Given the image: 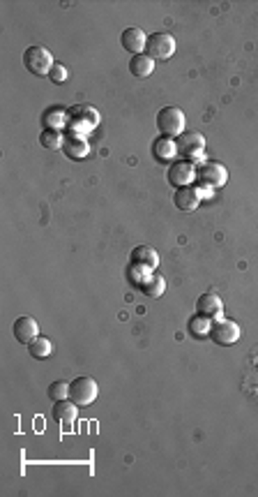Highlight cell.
Returning <instances> with one entry per match:
<instances>
[{
    "label": "cell",
    "instance_id": "21",
    "mask_svg": "<svg viewBox=\"0 0 258 497\" xmlns=\"http://www.w3.org/2000/svg\"><path fill=\"white\" fill-rule=\"evenodd\" d=\"M39 143L44 146L46 150H62V143H65V134H62V130H42L39 134Z\"/></svg>",
    "mask_w": 258,
    "mask_h": 497
},
{
    "label": "cell",
    "instance_id": "19",
    "mask_svg": "<svg viewBox=\"0 0 258 497\" xmlns=\"http://www.w3.org/2000/svg\"><path fill=\"white\" fill-rule=\"evenodd\" d=\"M187 331H190V335L194 340H205V338H210V331H212V320L205 315H194L190 324H187Z\"/></svg>",
    "mask_w": 258,
    "mask_h": 497
},
{
    "label": "cell",
    "instance_id": "24",
    "mask_svg": "<svg viewBox=\"0 0 258 497\" xmlns=\"http://www.w3.org/2000/svg\"><path fill=\"white\" fill-rule=\"evenodd\" d=\"M150 278H152V271H150V268L138 266V264H129V266H127V280H129L134 287L141 289Z\"/></svg>",
    "mask_w": 258,
    "mask_h": 497
},
{
    "label": "cell",
    "instance_id": "7",
    "mask_svg": "<svg viewBox=\"0 0 258 497\" xmlns=\"http://www.w3.org/2000/svg\"><path fill=\"white\" fill-rule=\"evenodd\" d=\"M97 396H100V386L95 379L90 377H76L74 382H69V400L76 403L79 407L93 405Z\"/></svg>",
    "mask_w": 258,
    "mask_h": 497
},
{
    "label": "cell",
    "instance_id": "20",
    "mask_svg": "<svg viewBox=\"0 0 258 497\" xmlns=\"http://www.w3.org/2000/svg\"><path fill=\"white\" fill-rule=\"evenodd\" d=\"M152 70H155V60H152L148 53H138V56H131L129 60V72L138 79L150 77Z\"/></svg>",
    "mask_w": 258,
    "mask_h": 497
},
{
    "label": "cell",
    "instance_id": "23",
    "mask_svg": "<svg viewBox=\"0 0 258 497\" xmlns=\"http://www.w3.org/2000/svg\"><path fill=\"white\" fill-rule=\"evenodd\" d=\"M141 292L148 296V299H159V296H164L166 292V280L159 273H152V278L141 287Z\"/></svg>",
    "mask_w": 258,
    "mask_h": 497
},
{
    "label": "cell",
    "instance_id": "22",
    "mask_svg": "<svg viewBox=\"0 0 258 497\" xmlns=\"http://www.w3.org/2000/svg\"><path fill=\"white\" fill-rule=\"evenodd\" d=\"M51 351H53V342L44 335H37L30 345H28V354L33 358H46V356H51Z\"/></svg>",
    "mask_w": 258,
    "mask_h": 497
},
{
    "label": "cell",
    "instance_id": "12",
    "mask_svg": "<svg viewBox=\"0 0 258 497\" xmlns=\"http://www.w3.org/2000/svg\"><path fill=\"white\" fill-rule=\"evenodd\" d=\"M196 313L210 317V320H219V317L224 315V301H221V296L217 292H205L199 296Z\"/></svg>",
    "mask_w": 258,
    "mask_h": 497
},
{
    "label": "cell",
    "instance_id": "8",
    "mask_svg": "<svg viewBox=\"0 0 258 497\" xmlns=\"http://www.w3.org/2000/svg\"><path fill=\"white\" fill-rule=\"evenodd\" d=\"M176 37L171 33H152L148 37V46H145V53L152 60H169L173 53H176Z\"/></svg>",
    "mask_w": 258,
    "mask_h": 497
},
{
    "label": "cell",
    "instance_id": "10",
    "mask_svg": "<svg viewBox=\"0 0 258 497\" xmlns=\"http://www.w3.org/2000/svg\"><path fill=\"white\" fill-rule=\"evenodd\" d=\"M150 150H152V157H155L157 162L162 164H171L178 160V141L171 139V137H164L159 134L155 141L150 143Z\"/></svg>",
    "mask_w": 258,
    "mask_h": 497
},
{
    "label": "cell",
    "instance_id": "25",
    "mask_svg": "<svg viewBox=\"0 0 258 497\" xmlns=\"http://www.w3.org/2000/svg\"><path fill=\"white\" fill-rule=\"evenodd\" d=\"M46 396L53 400V403H58V400H67L69 398V384L67 382H51L46 389Z\"/></svg>",
    "mask_w": 258,
    "mask_h": 497
},
{
    "label": "cell",
    "instance_id": "26",
    "mask_svg": "<svg viewBox=\"0 0 258 497\" xmlns=\"http://www.w3.org/2000/svg\"><path fill=\"white\" fill-rule=\"evenodd\" d=\"M67 77H69V72H67V67L62 65V63H55L53 70L48 72V79H51V84H65Z\"/></svg>",
    "mask_w": 258,
    "mask_h": 497
},
{
    "label": "cell",
    "instance_id": "18",
    "mask_svg": "<svg viewBox=\"0 0 258 497\" xmlns=\"http://www.w3.org/2000/svg\"><path fill=\"white\" fill-rule=\"evenodd\" d=\"M42 125L44 130H62L67 128V109H62L58 105L48 107L44 114H42Z\"/></svg>",
    "mask_w": 258,
    "mask_h": 497
},
{
    "label": "cell",
    "instance_id": "2",
    "mask_svg": "<svg viewBox=\"0 0 258 497\" xmlns=\"http://www.w3.org/2000/svg\"><path fill=\"white\" fill-rule=\"evenodd\" d=\"M185 112L180 107H162L157 114V130L159 134L171 137V139H178V137L185 134Z\"/></svg>",
    "mask_w": 258,
    "mask_h": 497
},
{
    "label": "cell",
    "instance_id": "17",
    "mask_svg": "<svg viewBox=\"0 0 258 497\" xmlns=\"http://www.w3.org/2000/svg\"><path fill=\"white\" fill-rule=\"evenodd\" d=\"M76 403H72V400H58V403H53V419H55V424H60L65 430H69L72 428V424L76 421Z\"/></svg>",
    "mask_w": 258,
    "mask_h": 497
},
{
    "label": "cell",
    "instance_id": "9",
    "mask_svg": "<svg viewBox=\"0 0 258 497\" xmlns=\"http://www.w3.org/2000/svg\"><path fill=\"white\" fill-rule=\"evenodd\" d=\"M166 178H169V183H171L176 190L190 188V185H194V181H196V164L190 162V160H176V162H171Z\"/></svg>",
    "mask_w": 258,
    "mask_h": 497
},
{
    "label": "cell",
    "instance_id": "14",
    "mask_svg": "<svg viewBox=\"0 0 258 497\" xmlns=\"http://www.w3.org/2000/svg\"><path fill=\"white\" fill-rule=\"evenodd\" d=\"M173 204H176V209L183 211V213H194V211H196L199 204H201V195H199L196 185L176 190V195H173Z\"/></svg>",
    "mask_w": 258,
    "mask_h": 497
},
{
    "label": "cell",
    "instance_id": "11",
    "mask_svg": "<svg viewBox=\"0 0 258 497\" xmlns=\"http://www.w3.org/2000/svg\"><path fill=\"white\" fill-rule=\"evenodd\" d=\"M120 44L125 51H129L131 56H138V53H145V46H148V35H145L143 28H125L120 35Z\"/></svg>",
    "mask_w": 258,
    "mask_h": 497
},
{
    "label": "cell",
    "instance_id": "16",
    "mask_svg": "<svg viewBox=\"0 0 258 497\" xmlns=\"http://www.w3.org/2000/svg\"><path fill=\"white\" fill-rule=\"evenodd\" d=\"M62 153H65L69 160H86L90 153V143L86 141V137L67 134L65 143H62Z\"/></svg>",
    "mask_w": 258,
    "mask_h": 497
},
{
    "label": "cell",
    "instance_id": "6",
    "mask_svg": "<svg viewBox=\"0 0 258 497\" xmlns=\"http://www.w3.org/2000/svg\"><path fill=\"white\" fill-rule=\"evenodd\" d=\"M178 153L183 155V160H190L194 164L205 162V137L199 132L183 134L178 141Z\"/></svg>",
    "mask_w": 258,
    "mask_h": 497
},
{
    "label": "cell",
    "instance_id": "13",
    "mask_svg": "<svg viewBox=\"0 0 258 497\" xmlns=\"http://www.w3.org/2000/svg\"><path fill=\"white\" fill-rule=\"evenodd\" d=\"M12 333L17 338V342L21 345H30L35 338L39 335V324L33 320V317H19L12 326Z\"/></svg>",
    "mask_w": 258,
    "mask_h": 497
},
{
    "label": "cell",
    "instance_id": "4",
    "mask_svg": "<svg viewBox=\"0 0 258 497\" xmlns=\"http://www.w3.org/2000/svg\"><path fill=\"white\" fill-rule=\"evenodd\" d=\"M196 181H199V185L210 188V190L224 188L226 181H228V169L221 162L205 160L196 167Z\"/></svg>",
    "mask_w": 258,
    "mask_h": 497
},
{
    "label": "cell",
    "instance_id": "15",
    "mask_svg": "<svg viewBox=\"0 0 258 497\" xmlns=\"http://www.w3.org/2000/svg\"><path fill=\"white\" fill-rule=\"evenodd\" d=\"M129 264L145 266V268H150L152 273H157L159 254H157L155 247H150V245H136L134 250H131V254H129Z\"/></svg>",
    "mask_w": 258,
    "mask_h": 497
},
{
    "label": "cell",
    "instance_id": "1",
    "mask_svg": "<svg viewBox=\"0 0 258 497\" xmlns=\"http://www.w3.org/2000/svg\"><path fill=\"white\" fill-rule=\"evenodd\" d=\"M100 125V112L88 105H76L67 109V130L69 134L86 137Z\"/></svg>",
    "mask_w": 258,
    "mask_h": 497
},
{
    "label": "cell",
    "instance_id": "3",
    "mask_svg": "<svg viewBox=\"0 0 258 497\" xmlns=\"http://www.w3.org/2000/svg\"><path fill=\"white\" fill-rule=\"evenodd\" d=\"M24 65L26 70L35 74V77H48V72L53 70L55 60L51 56V51L44 46H28L24 51Z\"/></svg>",
    "mask_w": 258,
    "mask_h": 497
},
{
    "label": "cell",
    "instance_id": "5",
    "mask_svg": "<svg viewBox=\"0 0 258 497\" xmlns=\"http://www.w3.org/2000/svg\"><path fill=\"white\" fill-rule=\"evenodd\" d=\"M242 338V329L240 324H235L233 320H226V317H219V320L212 322V331H210V340L219 347H231Z\"/></svg>",
    "mask_w": 258,
    "mask_h": 497
}]
</instances>
